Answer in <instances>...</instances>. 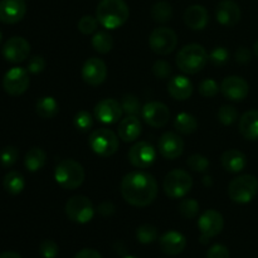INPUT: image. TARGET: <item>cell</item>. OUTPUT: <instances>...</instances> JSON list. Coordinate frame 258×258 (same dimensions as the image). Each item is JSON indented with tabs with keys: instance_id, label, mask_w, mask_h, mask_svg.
<instances>
[{
	"instance_id": "cell-32",
	"label": "cell",
	"mask_w": 258,
	"mask_h": 258,
	"mask_svg": "<svg viewBox=\"0 0 258 258\" xmlns=\"http://www.w3.org/2000/svg\"><path fill=\"white\" fill-rule=\"evenodd\" d=\"M150 14L156 23H166L173 17V7L168 2H158L151 8Z\"/></svg>"
},
{
	"instance_id": "cell-13",
	"label": "cell",
	"mask_w": 258,
	"mask_h": 258,
	"mask_svg": "<svg viewBox=\"0 0 258 258\" xmlns=\"http://www.w3.org/2000/svg\"><path fill=\"white\" fill-rule=\"evenodd\" d=\"M81 76L82 80L85 81L87 85L100 86L105 82L107 78V66L100 58H88L82 66V71H81Z\"/></svg>"
},
{
	"instance_id": "cell-41",
	"label": "cell",
	"mask_w": 258,
	"mask_h": 258,
	"mask_svg": "<svg viewBox=\"0 0 258 258\" xmlns=\"http://www.w3.org/2000/svg\"><path fill=\"white\" fill-rule=\"evenodd\" d=\"M98 20L97 18L92 17V15H85V17H82L80 19V22H78V30H80L82 34H92V33H95L96 30H97V27H98Z\"/></svg>"
},
{
	"instance_id": "cell-40",
	"label": "cell",
	"mask_w": 258,
	"mask_h": 258,
	"mask_svg": "<svg viewBox=\"0 0 258 258\" xmlns=\"http://www.w3.org/2000/svg\"><path fill=\"white\" fill-rule=\"evenodd\" d=\"M186 164L191 170L197 171V173H204L209 168V160L201 154H194V155L189 156Z\"/></svg>"
},
{
	"instance_id": "cell-28",
	"label": "cell",
	"mask_w": 258,
	"mask_h": 258,
	"mask_svg": "<svg viewBox=\"0 0 258 258\" xmlns=\"http://www.w3.org/2000/svg\"><path fill=\"white\" fill-rule=\"evenodd\" d=\"M45 161H47L45 151L40 148H32L25 154L24 165L27 170L35 173V171L40 170L45 165Z\"/></svg>"
},
{
	"instance_id": "cell-51",
	"label": "cell",
	"mask_w": 258,
	"mask_h": 258,
	"mask_svg": "<svg viewBox=\"0 0 258 258\" xmlns=\"http://www.w3.org/2000/svg\"><path fill=\"white\" fill-rule=\"evenodd\" d=\"M253 53H254V55L258 58V40L254 43V45H253Z\"/></svg>"
},
{
	"instance_id": "cell-35",
	"label": "cell",
	"mask_w": 258,
	"mask_h": 258,
	"mask_svg": "<svg viewBox=\"0 0 258 258\" xmlns=\"http://www.w3.org/2000/svg\"><path fill=\"white\" fill-rule=\"evenodd\" d=\"M121 106H122L123 112L133 116H138L141 112V110H143V107L140 105V101L134 95L123 96L122 101H121Z\"/></svg>"
},
{
	"instance_id": "cell-24",
	"label": "cell",
	"mask_w": 258,
	"mask_h": 258,
	"mask_svg": "<svg viewBox=\"0 0 258 258\" xmlns=\"http://www.w3.org/2000/svg\"><path fill=\"white\" fill-rule=\"evenodd\" d=\"M141 128L143 126L138 116L127 115L121 120L120 126H118V138L123 143H133L140 136Z\"/></svg>"
},
{
	"instance_id": "cell-31",
	"label": "cell",
	"mask_w": 258,
	"mask_h": 258,
	"mask_svg": "<svg viewBox=\"0 0 258 258\" xmlns=\"http://www.w3.org/2000/svg\"><path fill=\"white\" fill-rule=\"evenodd\" d=\"M92 47L101 54H107L113 48V38L107 32H97L92 38Z\"/></svg>"
},
{
	"instance_id": "cell-26",
	"label": "cell",
	"mask_w": 258,
	"mask_h": 258,
	"mask_svg": "<svg viewBox=\"0 0 258 258\" xmlns=\"http://www.w3.org/2000/svg\"><path fill=\"white\" fill-rule=\"evenodd\" d=\"M239 133L246 140H258V110H249L242 115Z\"/></svg>"
},
{
	"instance_id": "cell-2",
	"label": "cell",
	"mask_w": 258,
	"mask_h": 258,
	"mask_svg": "<svg viewBox=\"0 0 258 258\" xmlns=\"http://www.w3.org/2000/svg\"><path fill=\"white\" fill-rule=\"evenodd\" d=\"M130 9L125 0H101L96 9L98 23L106 29H117L127 22Z\"/></svg>"
},
{
	"instance_id": "cell-19",
	"label": "cell",
	"mask_w": 258,
	"mask_h": 258,
	"mask_svg": "<svg viewBox=\"0 0 258 258\" xmlns=\"http://www.w3.org/2000/svg\"><path fill=\"white\" fill-rule=\"evenodd\" d=\"M27 13L25 0H0V22L4 24H17Z\"/></svg>"
},
{
	"instance_id": "cell-46",
	"label": "cell",
	"mask_w": 258,
	"mask_h": 258,
	"mask_svg": "<svg viewBox=\"0 0 258 258\" xmlns=\"http://www.w3.org/2000/svg\"><path fill=\"white\" fill-rule=\"evenodd\" d=\"M231 253H229V249L227 248L223 244H213L211 248L207 252V258H229Z\"/></svg>"
},
{
	"instance_id": "cell-50",
	"label": "cell",
	"mask_w": 258,
	"mask_h": 258,
	"mask_svg": "<svg viewBox=\"0 0 258 258\" xmlns=\"http://www.w3.org/2000/svg\"><path fill=\"white\" fill-rule=\"evenodd\" d=\"M0 258H22L18 253L15 252H4V253L0 254Z\"/></svg>"
},
{
	"instance_id": "cell-30",
	"label": "cell",
	"mask_w": 258,
	"mask_h": 258,
	"mask_svg": "<svg viewBox=\"0 0 258 258\" xmlns=\"http://www.w3.org/2000/svg\"><path fill=\"white\" fill-rule=\"evenodd\" d=\"M3 186L9 194L17 196V194L22 193L25 186L24 176L18 171H9L3 179Z\"/></svg>"
},
{
	"instance_id": "cell-1",
	"label": "cell",
	"mask_w": 258,
	"mask_h": 258,
	"mask_svg": "<svg viewBox=\"0 0 258 258\" xmlns=\"http://www.w3.org/2000/svg\"><path fill=\"white\" fill-rule=\"evenodd\" d=\"M158 181L146 171H131L121 181V194L134 207H148L158 196Z\"/></svg>"
},
{
	"instance_id": "cell-14",
	"label": "cell",
	"mask_w": 258,
	"mask_h": 258,
	"mask_svg": "<svg viewBox=\"0 0 258 258\" xmlns=\"http://www.w3.org/2000/svg\"><path fill=\"white\" fill-rule=\"evenodd\" d=\"M141 115H143V118L148 125H150L151 127L159 128L164 127L169 122L170 110L165 103L153 101V102H148L143 106Z\"/></svg>"
},
{
	"instance_id": "cell-21",
	"label": "cell",
	"mask_w": 258,
	"mask_h": 258,
	"mask_svg": "<svg viewBox=\"0 0 258 258\" xmlns=\"http://www.w3.org/2000/svg\"><path fill=\"white\" fill-rule=\"evenodd\" d=\"M160 249L168 256H178L185 249L186 238L176 231L165 232L159 239Z\"/></svg>"
},
{
	"instance_id": "cell-4",
	"label": "cell",
	"mask_w": 258,
	"mask_h": 258,
	"mask_svg": "<svg viewBox=\"0 0 258 258\" xmlns=\"http://www.w3.org/2000/svg\"><path fill=\"white\" fill-rule=\"evenodd\" d=\"M86 178L83 166L73 159L59 161L54 170V179L59 186L66 190H75L80 188Z\"/></svg>"
},
{
	"instance_id": "cell-11",
	"label": "cell",
	"mask_w": 258,
	"mask_h": 258,
	"mask_svg": "<svg viewBox=\"0 0 258 258\" xmlns=\"http://www.w3.org/2000/svg\"><path fill=\"white\" fill-rule=\"evenodd\" d=\"M30 83L29 72L22 67L8 71L3 78V88L10 96H20L28 90Z\"/></svg>"
},
{
	"instance_id": "cell-8",
	"label": "cell",
	"mask_w": 258,
	"mask_h": 258,
	"mask_svg": "<svg viewBox=\"0 0 258 258\" xmlns=\"http://www.w3.org/2000/svg\"><path fill=\"white\" fill-rule=\"evenodd\" d=\"M64 211L68 218L78 224L88 223L95 216V207L85 196H73L68 199Z\"/></svg>"
},
{
	"instance_id": "cell-49",
	"label": "cell",
	"mask_w": 258,
	"mask_h": 258,
	"mask_svg": "<svg viewBox=\"0 0 258 258\" xmlns=\"http://www.w3.org/2000/svg\"><path fill=\"white\" fill-rule=\"evenodd\" d=\"M75 258H102V256H101L100 252H97L96 249L83 248L76 254Z\"/></svg>"
},
{
	"instance_id": "cell-9",
	"label": "cell",
	"mask_w": 258,
	"mask_h": 258,
	"mask_svg": "<svg viewBox=\"0 0 258 258\" xmlns=\"http://www.w3.org/2000/svg\"><path fill=\"white\" fill-rule=\"evenodd\" d=\"M178 44V35L171 28H155L149 37V45L151 50L159 55H168Z\"/></svg>"
},
{
	"instance_id": "cell-22",
	"label": "cell",
	"mask_w": 258,
	"mask_h": 258,
	"mask_svg": "<svg viewBox=\"0 0 258 258\" xmlns=\"http://www.w3.org/2000/svg\"><path fill=\"white\" fill-rule=\"evenodd\" d=\"M184 22L190 29L203 30L209 23L208 10L203 5H190L184 13Z\"/></svg>"
},
{
	"instance_id": "cell-10",
	"label": "cell",
	"mask_w": 258,
	"mask_h": 258,
	"mask_svg": "<svg viewBox=\"0 0 258 258\" xmlns=\"http://www.w3.org/2000/svg\"><path fill=\"white\" fill-rule=\"evenodd\" d=\"M223 216H222L218 211L208 209V211L203 212L201 218L198 219V228L202 233L201 242L207 243L208 239L217 237L222 231H223Z\"/></svg>"
},
{
	"instance_id": "cell-45",
	"label": "cell",
	"mask_w": 258,
	"mask_h": 258,
	"mask_svg": "<svg viewBox=\"0 0 258 258\" xmlns=\"http://www.w3.org/2000/svg\"><path fill=\"white\" fill-rule=\"evenodd\" d=\"M45 59L43 57H40V55H34V57H32L29 59V62H28V66H27V70L28 72L33 73V75H38V73L43 72L45 68Z\"/></svg>"
},
{
	"instance_id": "cell-12",
	"label": "cell",
	"mask_w": 258,
	"mask_h": 258,
	"mask_svg": "<svg viewBox=\"0 0 258 258\" xmlns=\"http://www.w3.org/2000/svg\"><path fill=\"white\" fill-rule=\"evenodd\" d=\"M2 54L10 63L24 62L30 54L29 42L23 37L9 38L3 45Z\"/></svg>"
},
{
	"instance_id": "cell-6",
	"label": "cell",
	"mask_w": 258,
	"mask_h": 258,
	"mask_svg": "<svg viewBox=\"0 0 258 258\" xmlns=\"http://www.w3.org/2000/svg\"><path fill=\"white\" fill-rule=\"evenodd\" d=\"M193 186V179L188 171L175 169L166 174L163 181V189L166 196L171 199L184 198Z\"/></svg>"
},
{
	"instance_id": "cell-3",
	"label": "cell",
	"mask_w": 258,
	"mask_h": 258,
	"mask_svg": "<svg viewBox=\"0 0 258 258\" xmlns=\"http://www.w3.org/2000/svg\"><path fill=\"white\" fill-rule=\"evenodd\" d=\"M209 60L206 48L197 43L185 45L176 55V66L186 75H196L201 72Z\"/></svg>"
},
{
	"instance_id": "cell-39",
	"label": "cell",
	"mask_w": 258,
	"mask_h": 258,
	"mask_svg": "<svg viewBox=\"0 0 258 258\" xmlns=\"http://www.w3.org/2000/svg\"><path fill=\"white\" fill-rule=\"evenodd\" d=\"M198 91L203 97L211 98L218 95V92L221 91V86L212 78H207V80H203L199 83Z\"/></svg>"
},
{
	"instance_id": "cell-52",
	"label": "cell",
	"mask_w": 258,
	"mask_h": 258,
	"mask_svg": "<svg viewBox=\"0 0 258 258\" xmlns=\"http://www.w3.org/2000/svg\"><path fill=\"white\" fill-rule=\"evenodd\" d=\"M211 176H204V183H206V185H209V183H208V181L209 180H211Z\"/></svg>"
},
{
	"instance_id": "cell-42",
	"label": "cell",
	"mask_w": 258,
	"mask_h": 258,
	"mask_svg": "<svg viewBox=\"0 0 258 258\" xmlns=\"http://www.w3.org/2000/svg\"><path fill=\"white\" fill-rule=\"evenodd\" d=\"M229 59V52L224 47H216L209 54V60L212 62V64L217 66H223L228 62Z\"/></svg>"
},
{
	"instance_id": "cell-16",
	"label": "cell",
	"mask_w": 258,
	"mask_h": 258,
	"mask_svg": "<svg viewBox=\"0 0 258 258\" xmlns=\"http://www.w3.org/2000/svg\"><path fill=\"white\" fill-rule=\"evenodd\" d=\"M221 92L227 100L243 101L249 93V86L244 78L239 76H229L226 77L221 83Z\"/></svg>"
},
{
	"instance_id": "cell-5",
	"label": "cell",
	"mask_w": 258,
	"mask_h": 258,
	"mask_svg": "<svg viewBox=\"0 0 258 258\" xmlns=\"http://www.w3.org/2000/svg\"><path fill=\"white\" fill-rule=\"evenodd\" d=\"M258 194V179L251 174L237 176L229 183L228 196L234 203L247 204Z\"/></svg>"
},
{
	"instance_id": "cell-53",
	"label": "cell",
	"mask_w": 258,
	"mask_h": 258,
	"mask_svg": "<svg viewBox=\"0 0 258 258\" xmlns=\"http://www.w3.org/2000/svg\"><path fill=\"white\" fill-rule=\"evenodd\" d=\"M2 38H3V34H2V32H0V42H2Z\"/></svg>"
},
{
	"instance_id": "cell-38",
	"label": "cell",
	"mask_w": 258,
	"mask_h": 258,
	"mask_svg": "<svg viewBox=\"0 0 258 258\" xmlns=\"http://www.w3.org/2000/svg\"><path fill=\"white\" fill-rule=\"evenodd\" d=\"M18 158H19V151L15 146H5L0 151V164L4 168H10L17 163Z\"/></svg>"
},
{
	"instance_id": "cell-23",
	"label": "cell",
	"mask_w": 258,
	"mask_h": 258,
	"mask_svg": "<svg viewBox=\"0 0 258 258\" xmlns=\"http://www.w3.org/2000/svg\"><path fill=\"white\" fill-rule=\"evenodd\" d=\"M168 91L174 100L185 101L193 93V83L185 76H175L169 81Z\"/></svg>"
},
{
	"instance_id": "cell-25",
	"label": "cell",
	"mask_w": 258,
	"mask_h": 258,
	"mask_svg": "<svg viewBox=\"0 0 258 258\" xmlns=\"http://www.w3.org/2000/svg\"><path fill=\"white\" fill-rule=\"evenodd\" d=\"M221 163L224 170L228 173H241L246 168L247 158L242 151L237 149H229L222 154Z\"/></svg>"
},
{
	"instance_id": "cell-15",
	"label": "cell",
	"mask_w": 258,
	"mask_h": 258,
	"mask_svg": "<svg viewBox=\"0 0 258 258\" xmlns=\"http://www.w3.org/2000/svg\"><path fill=\"white\" fill-rule=\"evenodd\" d=\"M156 159V151L151 144L146 141H139L131 146L128 151V160L133 166L138 169H146L154 164Z\"/></svg>"
},
{
	"instance_id": "cell-37",
	"label": "cell",
	"mask_w": 258,
	"mask_h": 258,
	"mask_svg": "<svg viewBox=\"0 0 258 258\" xmlns=\"http://www.w3.org/2000/svg\"><path fill=\"white\" fill-rule=\"evenodd\" d=\"M238 118V111L233 106H222L218 111V120L219 122L223 123L224 126H229L234 123Z\"/></svg>"
},
{
	"instance_id": "cell-54",
	"label": "cell",
	"mask_w": 258,
	"mask_h": 258,
	"mask_svg": "<svg viewBox=\"0 0 258 258\" xmlns=\"http://www.w3.org/2000/svg\"><path fill=\"white\" fill-rule=\"evenodd\" d=\"M123 258H136V257H134V256H127V257H123Z\"/></svg>"
},
{
	"instance_id": "cell-18",
	"label": "cell",
	"mask_w": 258,
	"mask_h": 258,
	"mask_svg": "<svg viewBox=\"0 0 258 258\" xmlns=\"http://www.w3.org/2000/svg\"><path fill=\"white\" fill-rule=\"evenodd\" d=\"M122 106L115 98H105L95 106V116L102 123H116L122 116Z\"/></svg>"
},
{
	"instance_id": "cell-7",
	"label": "cell",
	"mask_w": 258,
	"mask_h": 258,
	"mask_svg": "<svg viewBox=\"0 0 258 258\" xmlns=\"http://www.w3.org/2000/svg\"><path fill=\"white\" fill-rule=\"evenodd\" d=\"M118 136L110 128H97L92 131L88 139V145L92 151L102 158L113 155L118 149Z\"/></svg>"
},
{
	"instance_id": "cell-34",
	"label": "cell",
	"mask_w": 258,
	"mask_h": 258,
	"mask_svg": "<svg viewBox=\"0 0 258 258\" xmlns=\"http://www.w3.org/2000/svg\"><path fill=\"white\" fill-rule=\"evenodd\" d=\"M73 123H75V127L78 131H81V133H87V131H90L92 128V115L88 111H80V112L76 113L75 118H73Z\"/></svg>"
},
{
	"instance_id": "cell-48",
	"label": "cell",
	"mask_w": 258,
	"mask_h": 258,
	"mask_svg": "<svg viewBox=\"0 0 258 258\" xmlns=\"http://www.w3.org/2000/svg\"><path fill=\"white\" fill-rule=\"evenodd\" d=\"M115 206H113L112 203H110V202H103V203H101L100 206H98V212H100V214H102L103 217L112 216V214L115 213Z\"/></svg>"
},
{
	"instance_id": "cell-47",
	"label": "cell",
	"mask_w": 258,
	"mask_h": 258,
	"mask_svg": "<svg viewBox=\"0 0 258 258\" xmlns=\"http://www.w3.org/2000/svg\"><path fill=\"white\" fill-rule=\"evenodd\" d=\"M252 59V53L251 50L247 47H239L236 52V60L241 64H247L248 62H251Z\"/></svg>"
},
{
	"instance_id": "cell-29",
	"label": "cell",
	"mask_w": 258,
	"mask_h": 258,
	"mask_svg": "<svg viewBox=\"0 0 258 258\" xmlns=\"http://www.w3.org/2000/svg\"><path fill=\"white\" fill-rule=\"evenodd\" d=\"M174 127L178 133L183 134V135H190V134L196 133L197 128H198V121L190 113L181 112L175 117Z\"/></svg>"
},
{
	"instance_id": "cell-17",
	"label": "cell",
	"mask_w": 258,
	"mask_h": 258,
	"mask_svg": "<svg viewBox=\"0 0 258 258\" xmlns=\"http://www.w3.org/2000/svg\"><path fill=\"white\" fill-rule=\"evenodd\" d=\"M158 149L163 158L168 160H175L183 154L184 141L178 134L173 131H166L159 139Z\"/></svg>"
},
{
	"instance_id": "cell-33",
	"label": "cell",
	"mask_w": 258,
	"mask_h": 258,
	"mask_svg": "<svg viewBox=\"0 0 258 258\" xmlns=\"http://www.w3.org/2000/svg\"><path fill=\"white\" fill-rule=\"evenodd\" d=\"M136 238L140 243H153L158 238V229L153 224H143L136 229Z\"/></svg>"
},
{
	"instance_id": "cell-27",
	"label": "cell",
	"mask_w": 258,
	"mask_h": 258,
	"mask_svg": "<svg viewBox=\"0 0 258 258\" xmlns=\"http://www.w3.org/2000/svg\"><path fill=\"white\" fill-rule=\"evenodd\" d=\"M37 113L42 118L45 120H49V118L55 117L59 112V105H58L57 100L52 96H44V97H40L37 101Z\"/></svg>"
},
{
	"instance_id": "cell-20",
	"label": "cell",
	"mask_w": 258,
	"mask_h": 258,
	"mask_svg": "<svg viewBox=\"0 0 258 258\" xmlns=\"http://www.w3.org/2000/svg\"><path fill=\"white\" fill-rule=\"evenodd\" d=\"M216 18L224 27H234L242 18L241 8L234 0H222L217 5Z\"/></svg>"
},
{
	"instance_id": "cell-43",
	"label": "cell",
	"mask_w": 258,
	"mask_h": 258,
	"mask_svg": "<svg viewBox=\"0 0 258 258\" xmlns=\"http://www.w3.org/2000/svg\"><path fill=\"white\" fill-rule=\"evenodd\" d=\"M39 252L43 258H55L58 256V252H59V247L52 239H45L40 243Z\"/></svg>"
},
{
	"instance_id": "cell-44",
	"label": "cell",
	"mask_w": 258,
	"mask_h": 258,
	"mask_svg": "<svg viewBox=\"0 0 258 258\" xmlns=\"http://www.w3.org/2000/svg\"><path fill=\"white\" fill-rule=\"evenodd\" d=\"M153 73L158 78H168L171 75V66L166 60H156L153 64Z\"/></svg>"
},
{
	"instance_id": "cell-36",
	"label": "cell",
	"mask_w": 258,
	"mask_h": 258,
	"mask_svg": "<svg viewBox=\"0 0 258 258\" xmlns=\"http://www.w3.org/2000/svg\"><path fill=\"white\" fill-rule=\"evenodd\" d=\"M179 212L186 219H191L199 213V203L196 199L185 198L179 204Z\"/></svg>"
}]
</instances>
